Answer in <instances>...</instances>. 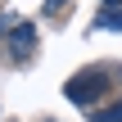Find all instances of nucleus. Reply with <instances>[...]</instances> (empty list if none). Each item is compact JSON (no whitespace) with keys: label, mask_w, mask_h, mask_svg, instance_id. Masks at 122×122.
Instances as JSON below:
<instances>
[{"label":"nucleus","mask_w":122,"mask_h":122,"mask_svg":"<svg viewBox=\"0 0 122 122\" xmlns=\"http://www.w3.org/2000/svg\"><path fill=\"white\" fill-rule=\"evenodd\" d=\"M100 95H104V77H72L68 81V100L72 104H91Z\"/></svg>","instance_id":"obj_1"},{"label":"nucleus","mask_w":122,"mask_h":122,"mask_svg":"<svg viewBox=\"0 0 122 122\" xmlns=\"http://www.w3.org/2000/svg\"><path fill=\"white\" fill-rule=\"evenodd\" d=\"M95 122H122V100H118V104H104V109H95Z\"/></svg>","instance_id":"obj_2"},{"label":"nucleus","mask_w":122,"mask_h":122,"mask_svg":"<svg viewBox=\"0 0 122 122\" xmlns=\"http://www.w3.org/2000/svg\"><path fill=\"white\" fill-rule=\"evenodd\" d=\"M95 27H113V32H122V14H118V9H104V14L95 18Z\"/></svg>","instance_id":"obj_3"},{"label":"nucleus","mask_w":122,"mask_h":122,"mask_svg":"<svg viewBox=\"0 0 122 122\" xmlns=\"http://www.w3.org/2000/svg\"><path fill=\"white\" fill-rule=\"evenodd\" d=\"M32 41H36V32H32L27 23H23V27H14V45H18V50H27Z\"/></svg>","instance_id":"obj_4"},{"label":"nucleus","mask_w":122,"mask_h":122,"mask_svg":"<svg viewBox=\"0 0 122 122\" xmlns=\"http://www.w3.org/2000/svg\"><path fill=\"white\" fill-rule=\"evenodd\" d=\"M104 5H109V9H118V0H104Z\"/></svg>","instance_id":"obj_5"}]
</instances>
